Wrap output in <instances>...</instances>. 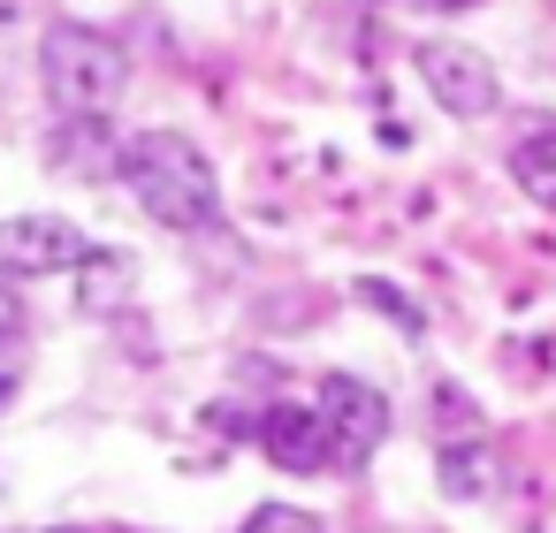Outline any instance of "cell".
I'll return each instance as SVG.
<instances>
[{
	"mask_svg": "<svg viewBox=\"0 0 556 533\" xmlns=\"http://www.w3.org/2000/svg\"><path fill=\"white\" fill-rule=\"evenodd\" d=\"M115 176H123V191L161 229H184V237L222 229V176H214V161L184 130H138V138H123Z\"/></svg>",
	"mask_w": 556,
	"mask_h": 533,
	"instance_id": "cell-1",
	"label": "cell"
},
{
	"mask_svg": "<svg viewBox=\"0 0 556 533\" xmlns=\"http://www.w3.org/2000/svg\"><path fill=\"white\" fill-rule=\"evenodd\" d=\"M252 434H260L267 465H282V472H328V465H343L336 427L320 419V404H275V411L252 419Z\"/></svg>",
	"mask_w": 556,
	"mask_h": 533,
	"instance_id": "cell-5",
	"label": "cell"
},
{
	"mask_svg": "<svg viewBox=\"0 0 556 533\" xmlns=\"http://www.w3.org/2000/svg\"><path fill=\"white\" fill-rule=\"evenodd\" d=\"M358 297H366L374 313H389L396 328H412V335L427 328V320H419V305H404V290H389V282H358Z\"/></svg>",
	"mask_w": 556,
	"mask_h": 533,
	"instance_id": "cell-10",
	"label": "cell"
},
{
	"mask_svg": "<svg viewBox=\"0 0 556 533\" xmlns=\"http://www.w3.org/2000/svg\"><path fill=\"white\" fill-rule=\"evenodd\" d=\"M488 480H495V449H488V442H450V449H442V487H450L457 503L488 495Z\"/></svg>",
	"mask_w": 556,
	"mask_h": 533,
	"instance_id": "cell-8",
	"label": "cell"
},
{
	"mask_svg": "<svg viewBox=\"0 0 556 533\" xmlns=\"http://www.w3.org/2000/svg\"><path fill=\"white\" fill-rule=\"evenodd\" d=\"M9 389H16V373H9V366H0V396H9Z\"/></svg>",
	"mask_w": 556,
	"mask_h": 533,
	"instance_id": "cell-15",
	"label": "cell"
},
{
	"mask_svg": "<svg viewBox=\"0 0 556 533\" xmlns=\"http://www.w3.org/2000/svg\"><path fill=\"white\" fill-rule=\"evenodd\" d=\"M24 9H31V0H0V24H16Z\"/></svg>",
	"mask_w": 556,
	"mask_h": 533,
	"instance_id": "cell-13",
	"label": "cell"
},
{
	"mask_svg": "<svg viewBox=\"0 0 556 533\" xmlns=\"http://www.w3.org/2000/svg\"><path fill=\"white\" fill-rule=\"evenodd\" d=\"M320 419L336 427L343 465H366L381 449V434H389V396L374 381H358V373H328L320 381Z\"/></svg>",
	"mask_w": 556,
	"mask_h": 533,
	"instance_id": "cell-6",
	"label": "cell"
},
{
	"mask_svg": "<svg viewBox=\"0 0 556 533\" xmlns=\"http://www.w3.org/2000/svg\"><path fill=\"white\" fill-rule=\"evenodd\" d=\"M39 77H47V100L70 123H100L130 92V54L100 24H54L47 31V54H39Z\"/></svg>",
	"mask_w": 556,
	"mask_h": 533,
	"instance_id": "cell-2",
	"label": "cell"
},
{
	"mask_svg": "<svg viewBox=\"0 0 556 533\" xmlns=\"http://www.w3.org/2000/svg\"><path fill=\"white\" fill-rule=\"evenodd\" d=\"M412 62H419V85L442 100V115H457V123H480V115H495V100H503V77H495V62H488L480 47H465V39H427Z\"/></svg>",
	"mask_w": 556,
	"mask_h": 533,
	"instance_id": "cell-3",
	"label": "cell"
},
{
	"mask_svg": "<svg viewBox=\"0 0 556 533\" xmlns=\"http://www.w3.org/2000/svg\"><path fill=\"white\" fill-rule=\"evenodd\" d=\"M47 533H85V525H47Z\"/></svg>",
	"mask_w": 556,
	"mask_h": 533,
	"instance_id": "cell-16",
	"label": "cell"
},
{
	"mask_svg": "<svg viewBox=\"0 0 556 533\" xmlns=\"http://www.w3.org/2000/svg\"><path fill=\"white\" fill-rule=\"evenodd\" d=\"M16 320H24V313H16V297L0 290V335H16Z\"/></svg>",
	"mask_w": 556,
	"mask_h": 533,
	"instance_id": "cell-12",
	"label": "cell"
},
{
	"mask_svg": "<svg viewBox=\"0 0 556 533\" xmlns=\"http://www.w3.org/2000/svg\"><path fill=\"white\" fill-rule=\"evenodd\" d=\"M419 9H465V0H419Z\"/></svg>",
	"mask_w": 556,
	"mask_h": 533,
	"instance_id": "cell-14",
	"label": "cell"
},
{
	"mask_svg": "<svg viewBox=\"0 0 556 533\" xmlns=\"http://www.w3.org/2000/svg\"><path fill=\"white\" fill-rule=\"evenodd\" d=\"M510 176H518V191L533 206H556V123H541V130H526L510 145Z\"/></svg>",
	"mask_w": 556,
	"mask_h": 533,
	"instance_id": "cell-7",
	"label": "cell"
},
{
	"mask_svg": "<svg viewBox=\"0 0 556 533\" xmlns=\"http://www.w3.org/2000/svg\"><path fill=\"white\" fill-rule=\"evenodd\" d=\"M434 411H450V419H442L450 434H465V427H472V404H465L457 389H434Z\"/></svg>",
	"mask_w": 556,
	"mask_h": 533,
	"instance_id": "cell-11",
	"label": "cell"
},
{
	"mask_svg": "<svg viewBox=\"0 0 556 533\" xmlns=\"http://www.w3.org/2000/svg\"><path fill=\"white\" fill-rule=\"evenodd\" d=\"M92 259V237L62 214H9L0 221V275H70Z\"/></svg>",
	"mask_w": 556,
	"mask_h": 533,
	"instance_id": "cell-4",
	"label": "cell"
},
{
	"mask_svg": "<svg viewBox=\"0 0 556 533\" xmlns=\"http://www.w3.org/2000/svg\"><path fill=\"white\" fill-rule=\"evenodd\" d=\"M237 533H328V525H320L313 510H298V503H260Z\"/></svg>",
	"mask_w": 556,
	"mask_h": 533,
	"instance_id": "cell-9",
	"label": "cell"
}]
</instances>
